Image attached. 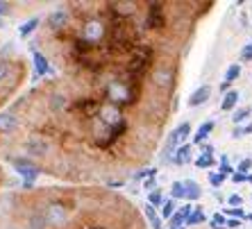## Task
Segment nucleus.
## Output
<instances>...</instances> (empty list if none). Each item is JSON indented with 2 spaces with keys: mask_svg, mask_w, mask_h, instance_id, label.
Here are the masks:
<instances>
[{
  "mask_svg": "<svg viewBox=\"0 0 252 229\" xmlns=\"http://www.w3.org/2000/svg\"><path fill=\"white\" fill-rule=\"evenodd\" d=\"M246 177H248V175H241V172H234V175H232V182H234V184H243V182H246Z\"/></svg>",
  "mask_w": 252,
  "mask_h": 229,
  "instance_id": "obj_39",
  "label": "nucleus"
},
{
  "mask_svg": "<svg viewBox=\"0 0 252 229\" xmlns=\"http://www.w3.org/2000/svg\"><path fill=\"white\" fill-rule=\"evenodd\" d=\"M225 213H227L229 218H239V220H248V213L243 211V209H227Z\"/></svg>",
  "mask_w": 252,
  "mask_h": 229,
  "instance_id": "obj_32",
  "label": "nucleus"
},
{
  "mask_svg": "<svg viewBox=\"0 0 252 229\" xmlns=\"http://www.w3.org/2000/svg\"><path fill=\"white\" fill-rule=\"evenodd\" d=\"M223 182H225V177L220 175V172H209V184L214 188H220L223 186Z\"/></svg>",
  "mask_w": 252,
  "mask_h": 229,
  "instance_id": "obj_28",
  "label": "nucleus"
},
{
  "mask_svg": "<svg viewBox=\"0 0 252 229\" xmlns=\"http://www.w3.org/2000/svg\"><path fill=\"white\" fill-rule=\"evenodd\" d=\"M243 136H246L243 127H234V132H232V139H243Z\"/></svg>",
  "mask_w": 252,
  "mask_h": 229,
  "instance_id": "obj_40",
  "label": "nucleus"
},
{
  "mask_svg": "<svg viewBox=\"0 0 252 229\" xmlns=\"http://www.w3.org/2000/svg\"><path fill=\"white\" fill-rule=\"evenodd\" d=\"M64 107H66L64 95H53V98H50V109H53V112H62Z\"/></svg>",
  "mask_w": 252,
  "mask_h": 229,
  "instance_id": "obj_25",
  "label": "nucleus"
},
{
  "mask_svg": "<svg viewBox=\"0 0 252 229\" xmlns=\"http://www.w3.org/2000/svg\"><path fill=\"white\" fill-rule=\"evenodd\" d=\"M143 188H146V191H150V193H153L155 188H157V179H155V177H148L146 182H143Z\"/></svg>",
  "mask_w": 252,
  "mask_h": 229,
  "instance_id": "obj_36",
  "label": "nucleus"
},
{
  "mask_svg": "<svg viewBox=\"0 0 252 229\" xmlns=\"http://www.w3.org/2000/svg\"><path fill=\"white\" fill-rule=\"evenodd\" d=\"M225 227H227V229H239L241 227V220H239V218H227Z\"/></svg>",
  "mask_w": 252,
  "mask_h": 229,
  "instance_id": "obj_37",
  "label": "nucleus"
},
{
  "mask_svg": "<svg viewBox=\"0 0 252 229\" xmlns=\"http://www.w3.org/2000/svg\"><path fill=\"white\" fill-rule=\"evenodd\" d=\"M170 200H184V182H173V186H170Z\"/></svg>",
  "mask_w": 252,
  "mask_h": 229,
  "instance_id": "obj_22",
  "label": "nucleus"
},
{
  "mask_svg": "<svg viewBox=\"0 0 252 229\" xmlns=\"http://www.w3.org/2000/svg\"><path fill=\"white\" fill-rule=\"evenodd\" d=\"M34 68H36V75H48V73H50L48 59L43 57L41 53H36V50H34Z\"/></svg>",
  "mask_w": 252,
  "mask_h": 229,
  "instance_id": "obj_15",
  "label": "nucleus"
},
{
  "mask_svg": "<svg viewBox=\"0 0 252 229\" xmlns=\"http://www.w3.org/2000/svg\"><path fill=\"white\" fill-rule=\"evenodd\" d=\"M225 223H227V218H225L223 213H216V216L211 218L209 225H216V227H225Z\"/></svg>",
  "mask_w": 252,
  "mask_h": 229,
  "instance_id": "obj_35",
  "label": "nucleus"
},
{
  "mask_svg": "<svg viewBox=\"0 0 252 229\" xmlns=\"http://www.w3.org/2000/svg\"><path fill=\"white\" fill-rule=\"evenodd\" d=\"M153 82L159 88H170V84H173V71L170 68H157L153 75Z\"/></svg>",
  "mask_w": 252,
  "mask_h": 229,
  "instance_id": "obj_9",
  "label": "nucleus"
},
{
  "mask_svg": "<svg viewBox=\"0 0 252 229\" xmlns=\"http://www.w3.org/2000/svg\"><path fill=\"white\" fill-rule=\"evenodd\" d=\"M148 204L153 206H159L161 209V204H164V193H161V188H155L153 193H148Z\"/></svg>",
  "mask_w": 252,
  "mask_h": 229,
  "instance_id": "obj_18",
  "label": "nucleus"
},
{
  "mask_svg": "<svg viewBox=\"0 0 252 229\" xmlns=\"http://www.w3.org/2000/svg\"><path fill=\"white\" fill-rule=\"evenodd\" d=\"M205 220H207V216L202 213V209H200V206H195L193 213L187 218V223H184V225H200V223H205Z\"/></svg>",
  "mask_w": 252,
  "mask_h": 229,
  "instance_id": "obj_20",
  "label": "nucleus"
},
{
  "mask_svg": "<svg viewBox=\"0 0 252 229\" xmlns=\"http://www.w3.org/2000/svg\"><path fill=\"white\" fill-rule=\"evenodd\" d=\"M18 129V118L12 116V114L2 112L0 114V134H12Z\"/></svg>",
  "mask_w": 252,
  "mask_h": 229,
  "instance_id": "obj_8",
  "label": "nucleus"
},
{
  "mask_svg": "<svg viewBox=\"0 0 252 229\" xmlns=\"http://www.w3.org/2000/svg\"><path fill=\"white\" fill-rule=\"evenodd\" d=\"M227 204L232 206V209H241V204H243V198H241V195H229V198H227Z\"/></svg>",
  "mask_w": 252,
  "mask_h": 229,
  "instance_id": "obj_33",
  "label": "nucleus"
},
{
  "mask_svg": "<svg viewBox=\"0 0 252 229\" xmlns=\"http://www.w3.org/2000/svg\"><path fill=\"white\" fill-rule=\"evenodd\" d=\"M239 91H227V93L223 95V102H220V109H223V112H232V109H234L236 107V102H239Z\"/></svg>",
  "mask_w": 252,
  "mask_h": 229,
  "instance_id": "obj_14",
  "label": "nucleus"
},
{
  "mask_svg": "<svg viewBox=\"0 0 252 229\" xmlns=\"http://www.w3.org/2000/svg\"><path fill=\"white\" fill-rule=\"evenodd\" d=\"M229 86H232V84H229V82H225V80H223V84H220V93H227V91H232V88H229Z\"/></svg>",
  "mask_w": 252,
  "mask_h": 229,
  "instance_id": "obj_41",
  "label": "nucleus"
},
{
  "mask_svg": "<svg viewBox=\"0 0 252 229\" xmlns=\"http://www.w3.org/2000/svg\"><path fill=\"white\" fill-rule=\"evenodd\" d=\"M30 229H46V220H43V216H32L30 218Z\"/></svg>",
  "mask_w": 252,
  "mask_h": 229,
  "instance_id": "obj_30",
  "label": "nucleus"
},
{
  "mask_svg": "<svg viewBox=\"0 0 252 229\" xmlns=\"http://www.w3.org/2000/svg\"><path fill=\"white\" fill-rule=\"evenodd\" d=\"M114 9H116L118 14H134L136 12V2H114Z\"/></svg>",
  "mask_w": 252,
  "mask_h": 229,
  "instance_id": "obj_21",
  "label": "nucleus"
},
{
  "mask_svg": "<svg viewBox=\"0 0 252 229\" xmlns=\"http://www.w3.org/2000/svg\"><path fill=\"white\" fill-rule=\"evenodd\" d=\"M177 211V206H175V200H164V204H161V218L164 220H170V216Z\"/></svg>",
  "mask_w": 252,
  "mask_h": 229,
  "instance_id": "obj_19",
  "label": "nucleus"
},
{
  "mask_svg": "<svg viewBox=\"0 0 252 229\" xmlns=\"http://www.w3.org/2000/svg\"><path fill=\"white\" fill-rule=\"evenodd\" d=\"M195 166H198V168H211V166H214V157H205V154H200V157L195 159Z\"/></svg>",
  "mask_w": 252,
  "mask_h": 229,
  "instance_id": "obj_29",
  "label": "nucleus"
},
{
  "mask_svg": "<svg viewBox=\"0 0 252 229\" xmlns=\"http://www.w3.org/2000/svg\"><path fill=\"white\" fill-rule=\"evenodd\" d=\"M100 118L105 120V123H109V125H116L118 120H121V114H118V109L116 107H109V105H105L102 109H100Z\"/></svg>",
  "mask_w": 252,
  "mask_h": 229,
  "instance_id": "obj_13",
  "label": "nucleus"
},
{
  "mask_svg": "<svg viewBox=\"0 0 252 229\" xmlns=\"http://www.w3.org/2000/svg\"><path fill=\"white\" fill-rule=\"evenodd\" d=\"M209 98H211V86H209V84H202V86L195 88L193 93H191V98H189V107H200V105H205Z\"/></svg>",
  "mask_w": 252,
  "mask_h": 229,
  "instance_id": "obj_6",
  "label": "nucleus"
},
{
  "mask_svg": "<svg viewBox=\"0 0 252 229\" xmlns=\"http://www.w3.org/2000/svg\"><path fill=\"white\" fill-rule=\"evenodd\" d=\"M41 216H43V220H46V225H53V227H59V225L68 223V211H66V206L59 204V202H50Z\"/></svg>",
  "mask_w": 252,
  "mask_h": 229,
  "instance_id": "obj_1",
  "label": "nucleus"
},
{
  "mask_svg": "<svg viewBox=\"0 0 252 229\" xmlns=\"http://www.w3.org/2000/svg\"><path fill=\"white\" fill-rule=\"evenodd\" d=\"M12 164L16 166V172L18 175H23L25 177V184H32L39 177V166H34L30 159H25V157H18V159H12Z\"/></svg>",
  "mask_w": 252,
  "mask_h": 229,
  "instance_id": "obj_2",
  "label": "nucleus"
},
{
  "mask_svg": "<svg viewBox=\"0 0 252 229\" xmlns=\"http://www.w3.org/2000/svg\"><path fill=\"white\" fill-rule=\"evenodd\" d=\"M252 168V159H243L239 166H236V172H241V175H248Z\"/></svg>",
  "mask_w": 252,
  "mask_h": 229,
  "instance_id": "obj_31",
  "label": "nucleus"
},
{
  "mask_svg": "<svg viewBox=\"0 0 252 229\" xmlns=\"http://www.w3.org/2000/svg\"><path fill=\"white\" fill-rule=\"evenodd\" d=\"M200 195H202L200 184L193 182V179H187V182H184V200L195 202V200H200Z\"/></svg>",
  "mask_w": 252,
  "mask_h": 229,
  "instance_id": "obj_10",
  "label": "nucleus"
},
{
  "mask_svg": "<svg viewBox=\"0 0 252 229\" xmlns=\"http://www.w3.org/2000/svg\"><path fill=\"white\" fill-rule=\"evenodd\" d=\"M25 150H28L32 157H43V154H48V150H50V145H48L46 141H43L41 136H30L28 143H25Z\"/></svg>",
  "mask_w": 252,
  "mask_h": 229,
  "instance_id": "obj_3",
  "label": "nucleus"
},
{
  "mask_svg": "<svg viewBox=\"0 0 252 229\" xmlns=\"http://www.w3.org/2000/svg\"><path fill=\"white\" fill-rule=\"evenodd\" d=\"M0 28H5V18H0Z\"/></svg>",
  "mask_w": 252,
  "mask_h": 229,
  "instance_id": "obj_42",
  "label": "nucleus"
},
{
  "mask_svg": "<svg viewBox=\"0 0 252 229\" xmlns=\"http://www.w3.org/2000/svg\"><path fill=\"white\" fill-rule=\"evenodd\" d=\"M248 220H252V213H250V216H248Z\"/></svg>",
  "mask_w": 252,
  "mask_h": 229,
  "instance_id": "obj_44",
  "label": "nucleus"
},
{
  "mask_svg": "<svg viewBox=\"0 0 252 229\" xmlns=\"http://www.w3.org/2000/svg\"><path fill=\"white\" fill-rule=\"evenodd\" d=\"M250 114H252V109H250V107H241V109H234V116H232V123H234L236 127H239V125L243 123V120H248V118H250Z\"/></svg>",
  "mask_w": 252,
  "mask_h": 229,
  "instance_id": "obj_17",
  "label": "nucleus"
},
{
  "mask_svg": "<svg viewBox=\"0 0 252 229\" xmlns=\"http://www.w3.org/2000/svg\"><path fill=\"white\" fill-rule=\"evenodd\" d=\"M102 34H105V28H102V23H98V21H89L87 25H84V36H87V41H98V39H102Z\"/></svg>",
  "mask_w": 252,
  "mask_h": 229,
  "instance_id": "obj_7",
  "label": "nucleus"
},
{
  "mask_svg": "<svg viewBox=\"0 0 252 229\" xmlns=\"http://www.w3.org/2000/svg\"><path fill=\"white\" fill-rule=\"evenodd\" d=\"M5 14H9V2H5V0H0V18L5 16Z\"/></svg>",
  "mask_w": 252,
  "mask_h": 229,
  "instance_id": "obj_38",
  "label": "nucleus"
},
{
  "mask_svg": "<svg viewBox=\"0 0 252 229\" xmlns=\"http://www.w3.org/2000/svg\"><path fill=\"white\" fill-rule=\"evenodd\" d=\"M246 182H250V184H252V175H248V177H246Z\"/></svg>",
  "mask_w": 252,
  "mask_h": 229,
  "instance_id": "obj_43",
  "label": "nucleus"
},
{
  "mask_svg": "<svg viewBox=\"0 0 252 229\" xmlns=\"http://www.w3.org/2000/svg\"><path fill=\"white\" fill-rule=\"evenodd\" d=\"M48 25L53 29H62L68 25V14L64 12V9H57V12H53L50 16H48Z\"/></svg>",
  "mask_w": 252,
  "mask_h": 229,
  "instance_id": "obj_11",
  "label": "nucleus"
},
{
  "mask_svg": "<svg viewBox=\"0 0 252 229\" xmlns=\"http://www.w3.org/2000/svg\"><path fill=\"white\" fill-rule=\"evenodd\" d=\"M129 88L123 82H112L109 84V100L112 102H127Z\"/></svg>",
  "mask_w": 252,
  "mask_h": 229,
  "instance_id": "obj_5",
  "label": "nucleus"
},
{
  "mask_svg": "<svg viewBox=\"0 0 252 229\" xmlns=\"http://www.w3.org/2000/svg\"><path fill=\"white\" fill-rule=\"evenodd\" d=\"M175 134H177V141H180V143L187 141L189 134H191V123H182L180 127L175 129Z\"/></svg>",
  "mask_w": 252,
  "mask_h": 229,
  "instance_id": "obj_23",
  "label": "nucleus"
},
{
  "mask_svg": "<svg viewBox=\"0 0 252 229\" xmlns=\"http://www.w3.org/2000/svg\"><path fill=\"white\" fill-rule=\"evenodd\" d=\"M218 171H220V175H223V177H227V175H234L236 168H232V166H229V161H227V157H223V159H220V168H218Z\"/></svg>",
  "mask_w": 252,
  "mask_h": 229,
  "instance_id": "obj_26",
  "label": "nucleus"
},
{
  "mask_svg": "<svg viewBox=\"0 0 252 229\" xmlns=\"http://www.w3.org/2000/svg\"><path fill=\"white\" fill-rule=\"evenodd\" d=\"M239 75H241V66L239 64H232L227 68V73H225V82H229V84L236 82V77H239Z\"/></svg>",
  "mask_w": 252,
  "mask_h": 229,
  "instance_id": "obj_24",
  "label": "nucleus"
},
{
  "mask_svg": "<svg viewBox=\"0 0 252 229\" xmlns=\"http://www.w3.org/2000/svg\"><path fill=\"white\" fill-rule=\"evenodd\" d=\"M9 73H12V64H9L7 59H0V82H2V80H7V77H9Z\"/></svg>",
  "mask_w": 252,
  "mask_h": 229,
  "instance_id": "obj_27",
  "label": "nucleus"
},
{
  "mask_svg": "<svg viewBox=\"0 0 252 229\" xmlns=\"http://www.w3.org/2000/svg\"><path fill=\"white\" fill-rule=\"evenodd\" d=\"M214 125H216L214 120H207V123H202L198 129H195V134H193V143H195V145H202V143H205V139L211 134V132H214Z\"/></svg>",
  "mask_w": 252,
  "mask_h": 229,
  "instance_id": "obj_12",
  "label": "nucleus"
},
{
  "mask_svg": "<svg viewBox=\"0 0 252 229\" xmlns=\"http://www.w3.org/2000/svg\"><path fill=\"white\" fill-rule=\"evenodd\" d=\"M241 59H243V61H252V41L246 43V48L241 50Z\"/></svg>",
  "mask_w": 252,
  "mask_h": 229,
  "instance_id": "obj_34",
  "label": "nucleus"
},
{
  "mask_svg": "<svg viewBox=\"0 0 252 229\" xmlns=\"http://www.w3.org/2000/svg\"><path fill=\"white\" fill-rule=\"evenodd\" d=\"M191 159H193V145H191V143H182V145H177L175 154H173V164L184 166V164H191Z\"/></svg>",
  "mask_w": 252,
  "mask_h": 229,
  "instance_id": "obj_4",
  "label": "nucleus"
},
{
  "mask_svg": "<svg viewBox=\"0 0 252 229\" xmlns=\"http://www.w3.org/2000/svg\"><path fill=\"white\" fill-rule=\"evenodd\" d=\"M39 23H41L39 18H30L28 23H23L21 28H18V36H23V39H25V36H30L36 28H39Z\"/></svg>",
  "mask_w": 252,
  "mask_h": 229,
  "instance_id": "obj_16",
  "label": "nucleus"
}]
</instances>
